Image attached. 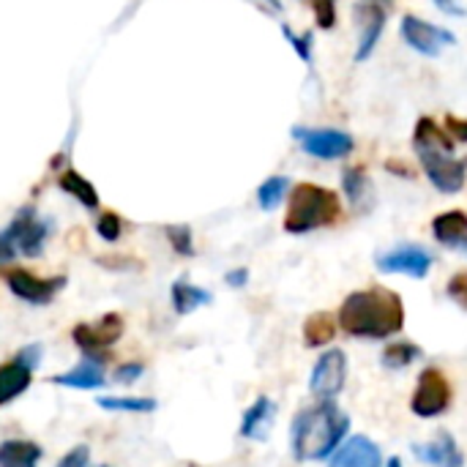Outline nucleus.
<instances>
[{
  "label": "nucleus",
  "instance_id": "nucleus-9",
  "mask_svg": "<svg viewBox=\"0 0 467 467\" xmlns=\"http://www.w3.org/2000/svg\"><path fill=\"white\" fill-rule=\"evenodd\" d=\"M5 287L11 290V296H16L19 301L30 304V306H47L55 301V296L66 287V276H36L33 271L25 268H11L3 274Z\"/></svg>",
  "mask_w": 467,
  "mask_h": 467
},
{
  "label": "nucleus",
  "instance_id": "nucleus-28",
  "mask_svg": "<svg viewBox=\"0 0 467 467\" xmlns=\"http://www.w3.org/2000/svg\"><path fill=\"white\" fill-rule=\"evenodd\" d=\"M164 233H167L172 252H178L181 257H194V235L189 224H170Z\"/></svg>",
  "mask_w": 467,
  "mask_h": 467
},
{
  "label": "nucleus",
  "instance_id": "nucleus-32",
  "mask_svg": "<svg viewBox=\"0 0 467 467\" xmlns=\"http://www.w3.org/2000/svg\"><path fill=\"white\" fill-rule=\"evenodd\" d=\"M309 5L323 30H331L337 25V0H309Z\"/></svg>",
  "mask_w": 467,
  "mask_h": 467
},
{
  "label": "nucleus",
  "instance_id": "nucleus-10",
  "mask_svg": "<svg viewBox=\"0 0 467 467\" xmlns=\"http://www.w3.org/2000/svg\"><path fill=\"white\" fill-rule=\"evenodd\" d=\"M400 33L405 38V44L427 57H438L443 52V47H454L457 44V36L435 22H424L413 14H405L402 16V25H400Z\"/></svg>",
  "mask_w": 467,
  "mask_h": 467
},
{
  "label": "nucleus",
  "instance_id": "nucleus-27",
  "mask_svg": "<svg viewBox=\"0 0 467 467\" xmlns=\"http://www.w3.org/2000/svg\"><path fill=\"white\" fill-rule=\"evenodd\" d=\"M287 189H290V181H287L285 175H271L268 181H263L260 189H257V202H260V208H263V211H274V208L285 200Z\"/></svg>",
  "mask_w": 467,
  "mask_h": 467
},
{
  "label": "nucleus",
  "instance_id": "nucleus-1",
  "mask_svg": "<svg viewBox=\"0 0 467 467\" xmlns=\"http://www.w3.org/2000/svg\"><path fill=\"white\" fill-rule=\"evenodd\" d=\"M350 438V416L337 400H317L296 413L290 424V451L298 462H328Z\"/></svg>",
  "mask_w": 467,
  "mask_h": 467
},
{
  "label": "nucleus",
  "instance_id": "nucleus-6",
  "mask_svg": "<svg viewBox=\"0 0 467 467\" xmlns=\"http://www.w3.org/2000/svg\"><path fill=\"white\" fill-rule=\"evenodd\" d=\"M123 331H126L123 317L118 312H109V315H101L96 323H77L71 328V339L85 358H96V361L107 364L109 348L118 345Z\"/></svg>",
  "mask_w": 467,
  "mask_h": 467
},
{
  "label": "nucleus",
  "instance_id": "nucleus-39",
  "mask_svg": "<svg viewBox=\"0 0 467 467\" xmlns=\"http://www.w3.org/2000/svg\"><path fill=\"white\" fill-rule=\"evenodd\" d=\"M383 467H405V465H402V460H400V457H389Z\"/></svg>",
  "mask_w": 467,
  "mask_h": 467
},
{
  "label": "nucleus",
  "instance_id": "nucleus-36",
  "mask_svg": "<svg viewBox=\"0 0 467 467\" xmlns=\"http://www.w3.org/2000/svg\"><path fill=\"white\" fill-rule=\"evenodd\" d=\"M224 282H227L233 290H241V287H246V285H249V268H233V271H227Z\"/></svg>",
  "mask_w": 467,
  "mask_h": 467
},
{
  "label": "nucleus",
  "instance_id": "nucleus-4",
  "mask_svg": "<svg viewBox=\"0 0 467 467\" xmlns=\"http://www.w3.org/2000/svg\"><path fill=\"white\" fill-rule=\"evenodd\" d=\"M342 219V202L337 192L317 186V183H296L287 216H285V233L290 235H306L323 227H331Z\"/></svg>",
  "mask_w": 467,
  "mask_h": 467
},
{
  "label": "nucleus",
  "instance_id": "nucleus-3",
  "mask_svg": "<svg viewBox=\"0 0 467 467\" xmlns=\"http://www.w3.org/2000/svg\"><path fill=\"white\" fill-rule=\"evenodd\" d=\"M413 148L424 164L430 183L443 194L462 192L467 178V159L454 156V140L432 118H421L413 131Z\"/></svg>",
  "mask_w": 467,
  "mask_h": 467
},
{
  "label": "nucleus",
  "instance_id": "nucleus-16",
  "mask_svg": "<svg viewBox=\"0 0 467 467\" xmlns=\"http://www.w3.org/2000/svg\"><path fill=\"white\" fill-rule=\"evenodd\" d=\"M52 383L63 386V389H77V391H96V389L107 386V364L82 356L79 364H74L63 375H55Z\"/></svg>",
  "mask_w": 467,
  "mask_h": 467
},
{
  "label": "nucleus",
  "instance_id": "nucleus-23",
  "mask_svg": "<svg viewBox=\"0 0 467 467\" xmlns=\"http://www.w3.org/2000/svg\"><path fill=\"white\" fill-rule=\"evenodd\" d=\"M421 356H424V350H421L416 342L397 339V342H389V345H386V350H383V367L400 372V369L413 367Z\"/></svg>",
  "mask_w": 467,
  "mask_h": 467
},
{
  "label": "nucleus",
  "instance_id": "nucleus-7",
  "mask_svg": "<svg viewBox=\"0 0 467 467\" xmlns=\"http://www.w3.org/2000/svg\"><path fill=\"white\" fill-rule=\"evenodd\" d=\"M451 402H454V389H451V380L446 372H441L438 367H427L419 380H416V391L410 397V410L413 416L424 419V421H432V419H441L451 410Z\"/></svg>",
  "mask_w": 467,
  "mask_h": 467
},
{
  "label": "nucleus",
  "instance_id": "nucleus-34",
  "mask_svg": "<svg viewBox=\"0 0 467 467\" xmlns=\"http://www.w3.org/2000/svg\"><path fill=\"white\" fill-rule=\"evenodd\" d=\"M446 296H449L457 306L467 309V271H460V274H454V276L449 279Z\"/></svg>",
  "mask_w": 467,
  "mask_h": 467
},
{
  "label": "nucleus",
  "instance_id": "nucleus-5",
  "mask_svg": "<svg viewBox=\"0 0 467 467\" xmlns=\"http://www.w3.org/2000/svg\"><path fill=\"white\" fill-rule=\"evenodd\" d=\"M52 233V222L41 219L33 205H25L14 213L11 224L0 233V265L25 257H41L47 238Z\"/></svg>",
  "mask_w": 467,
  "mask_h": 467
},
{
  "label": "nucleus",
  "instance_id": "nucleus-8",
  "mask_svg": "<svg viewBox=\"0 0 467 467\" xmlns=\"http://www.w3.org/2000/svg\"><path fill=\"white\" fill-rule=\"evenodd\" d=\"M348 353L342 348H328L309 372V394L315 400H337L348 383Z\"/></svg>",
  "mask_w": 467,
  "mask_h": 467
},
{
  "label": "nucleus",
  "instance_id": "nucleus-37",
  "mask_svg": "<svg viewBox=\"0 0 467 467\" xmlns=\"http://www.w3.org/2000/svg\"><path fill=\"white\" fill-rule=\"evenodd\" d=\"M435 5H438L441 11H446V14H454V16H462V14H465V8H462L457 0H435Z\"/></svg>",
  "mask_w": 467,
  "mask_h": 467
},
{
  "label": "nucleus",
  "instance_id": "nucleus-20",
  "mask_svg": "<svg viewBox=\"0 0 467 467\" xmlns=\"http://www.w3.org/2000/svg\"><path fill=\"white\" fill-rule=\"evenodd\" d=\"M33 383V369L16 364L14 358L8 364L0 367V408H5L8 402L19 400Z\"/></svg>",
  "mask_w": 467,
  "mask_h": 467
},
{
  "label": "nucleus",
  "instance_id": "nucleus-29",
  "mask_svg": "<svg viewBox=\"0 0 467 467\" xmlns=\"http://www.w3.org/2000/svg\"><path fill=\"white\" fill-rule=\"evenodd\" d=\"M96 230H99L101 241H107V244H115V241L120 238V233H123L120 216H118V213H112V211L101 213V216H99V222H96Z\"/></svg>",
  "mask_w": 467,
  "mask_h": 467
},
{
  "label": "nucleus",
  "instance_id": "nucleus-17",
  "mask_svg": "<svg viewBox=\"0 0 467 467\" xmlns=\"http://www.w3.org/2000/svg\"><path fill=\"white\" fill-rule=\"evenodd\" d=\"M432 235L438 244L449 249L467 252V213L465 211H446L432 219Z\"/></svg>",
  "mask_w": 467,
  "mask_h": 467
},
{
  "label": "nucleus",
  "instance_id": "nucleus-18",
  "mask_svg": "<svg viewBox=\"0 0 467 467\" xmlns=\"http://www.w3.org/2000/svg\"><path fill=\"white\" fill-rule=\"evenodd\" d=\"M361 36H358V49H356V60H369L375 47L380 44V36L386 30V11L380 5H364L361 8Z\"/></svg>",
  "mask_w": 467,
  "mask_h": 467
},
{
  "label": "nucleus",
  "instance_id": "nucleus-38",
  "mask_svg": "<svg viewBox=\"0 0 467 467\" xmlns=\"http://www.w3.org/2000/svg\"><path fill=\"white\" fill-rule=\"evenodd\" d=\"M386 170H391V172H400V175H405V178H410V175H413V170H410L408 164H400V161H394V159L386 164Z\"/></svg>",
  "mask_w": 467,
  "mask_h": 467
},
{
  "label": "nucleus",
  "instance_id": "nucleus-35",
  "mask_svg": "<svg viewBox=\"0 0 467 467\" xmlns=\"http://www.w3.org/2000/svg\"><path fill=\"white\" fill-rule=\"evenodd\" d=\"M55 467H93L90 465V449L88 446H74L68 454H63Z\"/></svg>",
  "mask_w": 467,
  "mask_h": 467
},
{
  "label": "nucleus",
  "instance_id": "nucleus-21",
  "mask_svg": "<svg viewBox=\"0 0 467 467\" xmlns=\"http://www.w3.org/2000/svg\"><path fill=\"white\" fill-rule=\"evenodd\" d=\"M337 328H339L337 315H331V312H315V315H309L304 320V328H301L304 345L312 348V350L315 348H328L337 339Z\"/></svg>",
  "mask_w": 467,
  "mask_h": 467
},
{
  "label": "nucleus",
  "instance_id": "nucleus-14",
  "mask_svg": "<svg viewBox=\"0 0 467 467\" xmlns=\"http://www.w3.org/2000/svg\"><path fill=\"white\" fill-rule=\"evenodd\" d=\"M383 451L380 446L367 435H350L328 460V467H383Z\"/></svg>",
  "mask_w": 467,
  "mask_h": 467
},
{
  "label": "nucleus",
  "instance_id": "nucleus-22",
  "mask_svg": "<svg viewBox=\"0 0 467 467\" xmlns=\"http://www.w3.org/2000/svg\"><path fill=\"white\" fill-rule=\"evenodd\" d=\"M170 298H172L175 315H181V317H186V315H192V312H197L200 306H208V304L213 301L208 290H202V287H197V285H192V282H186V279H178V282L172 285Z\"/></svg>",
  "mask_w": 467,
  "mask_h": 467
},
{
  "label": "nucleus",
  "instance_id": "nucleus-26",
  "mask_svg": "<svg viewBox=\"0 0 467 467\" xmlns=\"http://www.w3.org/2000/svg\"><path fill=\"white\" fill-rule=\"evenodd\" d=\"M60 189L63 192H68L77 202H82L85 208H96L99 205V194H96V189L79 175V172H74V170H66V172H60Z\"/></svg>",
  "mask_w": 467,
  "mask_h": 467
},
{
  "label": "nucleus",
  "instance_id": "nucleus-12",
  "mask_svg": "<svg viewBox=\"0 0 467 467\" xmlns=\"http://www.w3.org/2000/svg\"><path fill=\"white\" fill-rule=\"evenodd\" d=\"M432 265H435V257L424 246H416V244H402V246H394V249L378 254V268L383 274H402L410 279H427Z\"/></svg>",
  "mask_w": 467,
  "mask_h": 467
},
{
  "label": "nucleus",
  "instance_id": "nucleus-31",
  "mask_svg": "<svg viewBox=\"0 0 467 467\" xmlns=\"http://www.w3.org/2000/svg\"><path fill=\"white\" fill-rule=\"evenodd\" d=\"M282 33H285V38L293 44V49L298 52V57L309 63V60H312V33L306 30L304 36H298L290 25H282Z\"/></svg>",
  "mask_w": 467,
  "mask_h": 467
},
{
  "label": "nucleus",
  "instance_id": "nucleus-11",
  "mask_svg": "<svg viewBox=\"0 0 467 467\" xmlns=\"http://www.w3.org/2000/svg\"><path fill=\"white\" fill-rule=\"evenodd\" d=\"M293 134L301 140V148L315 156V159H345L353 153L356 148V140L342 131V129H293Z\"/></svg>",
  "mask_w": 467,
  "mask_h": 467
},
{
  "label": "nucleus",
  "instance_id": "nucleus-30",
  "mask_svg": "<svg viewBox=\"0 0 467 467\" xmlns=\"http://www.w3.org/2000/svg\"><path fill=\"white\" fill-rule=\"evenodd\" d=\"M142 375H145V364H140V361H123V364L115 367L112 383H118V386H131V383H137Z\"/></svg>",
  "mask_w": 467,
  "mask_h": 467
},
{
  "label": "nucleus",
  "instance_id": "nucleus-2",
  "mask_svg": "<svg viewBox=\"0 0 467 467\" xmlns=\"http://www.w3.org/2000/svg\"><path fill=\"white\" fill-rule=\"evenodd\" d=\"M339 328L353 339H391L405 331V304L389 287H367L350 293L339 312Z\"/></svg>",
  "mask_w": 467,
  "mask_h": 467
},
{
  "label": "nucleus",
  "instance_id": "nucleus-15",
  "mask_svg": "<svg viewBox=\"0 0 467 467\" xmlns=\"http://www.w3.org/2000/svg\"><path fill=\"white\" fill-rule=\"evenodd\" d=\"M274 419H276V402L265 394H260L246 410H244V419H241V438L244 441H254V443H263L268 438V430L274 427Z\"/></svg>",
  "mask_w": 467,
  "mask_h": 467
},
{
  "label": "nucleus",
  "instance_id": "nucleus-13",
  "mask_svg": "<svg viewBox=\"0 0 467 467\" xmlns=\"http://www.w3.org/2000/svg\"><path fill=\"white\" fill-rule=\"evenodd\" d=\"M413 457L430 467H465V451L449 430H438L427 443H413Z\"/></svg>",
  "mask_w": 467,
  "mask_h": 467
},
{
  "label": "nucleus",
  "instance_id": "nucleus-19",
  "mask_svg": "<svg viewBox=\"0 0 467 467\" xmlns=\"http://www.w3.org/2000/svg\"><path fill=\"white\" fill-rule=\"evenodd\" d=\"M44 449L36 441L8 438L0 443V467H38Z\"/></svg>",
  "mask_w": 467,
  "mask_h": 467
},
{
  "label": "nucleus",
  "instance_id": "nucleus-25",
  "mask_svg": "<svg viewBox=\"0 0 467 467\" xmlns=\"http://www.w3.org/2000/svg\"><path fill=\"white\" fill-rule=\"evenodd\" d=\"M96 405L109 413H137V416L156 410V400L150 397H99Z\"/></svg>",
  "mask_w": 467,
  "mask_h": 467
},
{
  "label": "nucleus",
  "instance_id": "nucleus-33",
  "mask_svg": "<svg viewBox=\"0 0 467 467\" xmlns=\"http://www.w3.org/2000/svg\"><path fill=\"white\" fill-rule=\"evenodd\" d=\"M41 358H44V348H41L38 342H30V345L19 348V350H16V356H14V361H16V364L27 367V369H33V372L41 367Z\"/></svg>",
  "mask_w": 467,
  "mask_h": 467
},
{
  "label": "nucleus",
  "instance_id": "nucleus-24",
  "mask_svg": "<svg viewBox=\"0 0 467 467\" xmlns=\"http://www.w3.org/2000/svg\"><path fill=\"white\" fill-rule=\"evenodd\" d=\"M342 189L356 208H364V202L372 200V181L364 167H348L342 172Z\"/></svg>",
  "mask_w": 467,
  "mask_h": 467
}]
</instances>
